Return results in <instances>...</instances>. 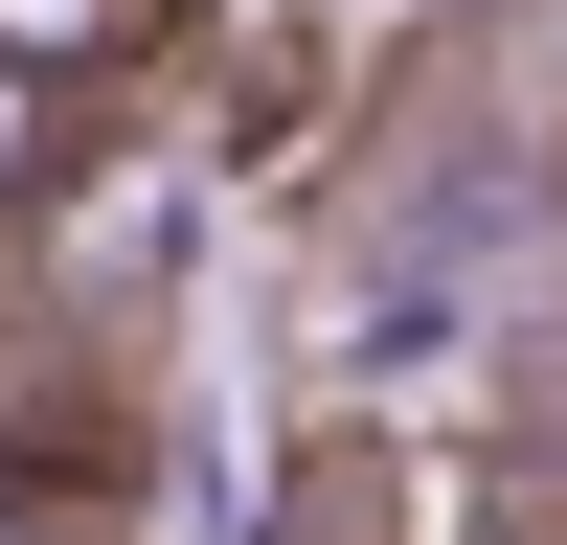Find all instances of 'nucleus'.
Returning <instances> with one entry per match:
<instances>
[{
    "label": "nucleus",
    "mask_w": 567,
    "mask_h": 545,
    "mask_svg": "<svg viewBox=\"0 0 567 545\" xmlns=\"http://www.w3.org/2000/svg\"><path fill=\"white\" fill-rule=\"evenodd\" d=\"M0 545H45V523H23V500H0Z\"/></svg>",
    "instance_id": "obj_3"
},
{
    "label": "nucleus",
    "mask_w": 567,
    "mask_h": 545,
    "mask_svg": "<svg viewBox=\"0 0 567 545\" xmlns=\"http://www.w3.org/2000/svg\"><path fill=\"white\" fill-rule=\"evenodd\" d=\"M91 160V114H69V91H23V69H0V205H23V182H69Z\"/></svg>",
    "instance_id": "obj_2"
},
{
    "label": "nucleus",
    "mask_w": 567,
    "mask_h": 545,
    "mask_svg": "<svg viewBox=\"0 0 567 545\" xmlns=\"http://www.w3.org/2000/svg\"><path fill=\"white\" fill-rule=\"evenodd\" d=\"M159 45H182V0H0V69L69 91V114H91L114 69H159Z\"/></svg>",
    "instance_id": "obj_1"
}]
</instances>
